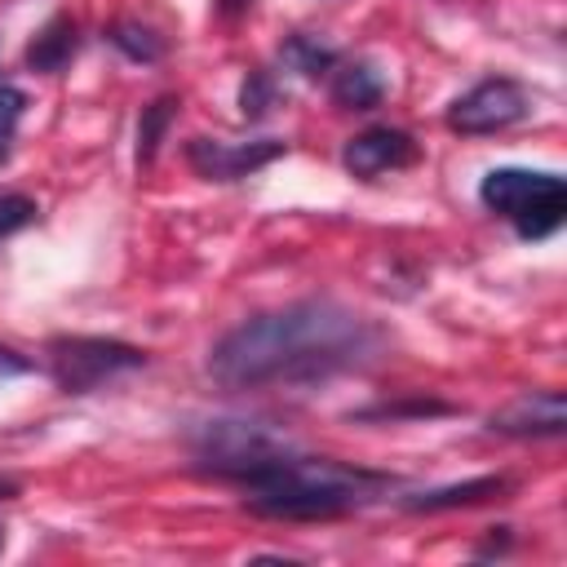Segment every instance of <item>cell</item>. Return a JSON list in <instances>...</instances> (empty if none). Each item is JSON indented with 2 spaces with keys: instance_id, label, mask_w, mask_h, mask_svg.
<instances>
[{
  "instance_id": "1",
  "label": "cell",
  "mask_w": 567,
  "mask_h": 567,
  "mask_svg": "<svg viewBox=\"0 0 567 567\" xmlns=\"http://www.w3.org/2000/svg\"><path fill=\"white\" fill-rule=\"evenodd\" d=\"M385 350V328L368 315L310 297L284 310L252 315L235 323L208 350V377L221 390H270V385H315L341 372L377 363Z\"/></svg>"
},
{
  "instance_id": "2",
  "label": "cell",
  "mask_w": 567,
  "mask_h": 567,
  "mask_svg": "<svg viewBox=\"0 0 567 567\" xmlns=\"http://www.w3.org/2000/svg\"><path fill=\"white\" fill-rule=\"evenodd\" d=\"M235 483L244 487V505L261 518H337L394 487V478L381 470L301 456L297 447L252 465Z\"/></svg>"
},
{
  "instance_id": "3",
  "label": "cell",
  "mask_w": 567,
  "mask_h": 567,
  "mask_svg": "<svg viewBox=\"0 0 567 567\" xmlns=\"http://www.w3.org/2000/svg\"><path fill=\"white\" fill-rule=\"evenodd\" d=\"M478 199L505 217L518 239H549L567 217V182L540 168H492L478 186Z\"/></svg>"
},
{
  "instance_id": "4",
  "label": "cell",
  "mask_w": 567,
  "mask_h": 567,
  "mask_svg": "<svg viewBox=\"0 0 567 567\" xmlns=\"http://www.w3.org/2000/svg\"><path fill=\"white\" fill-rule=\"evenodd\" d=\"M49 377L62 394H89L124 372H137L146 363V350L115 341V337H53L44 346Z\"/></svg>"
},
{
  "instance_id": "5",
  "label": "cell",
  "mask_w": 567,
  "mask_h": 567,
  "mask_svg": "<svg viewBox=\"0 0 567 567\" xmlns=\"http://www.w3.org/2000/svg\"><path fill=\"white\" fill-rule=\"evenodd\" d=\"M190 452L204 470H213L217 478H239L252 465L292 452V439L270 430L266 421H239V416H221V421H204L190 434Z\"/></svg>"
},
{
  "instance_id": "6",
  "label": "cell",
  "mask_w": 567,
  "mask_h": 567,
  "mask_svg": "<svg viewBox=\"0 0 567 567\" xmlns=\"http://www.w3.org/2000/svg\"><path fill=\"white\" fill-rule=\"evenodd\" d=\"M527 111H532L527 89L509 75H492V80H478L474 89H465L447 106V128L461 137H483V133H501V128L527 120Z\"/></svg>"
},
{
  "instance_id": "7",
  "label": "cell",
  "mask_w": 567,
  "mask_h": 567,
  "mask_svg": "<svg viewBox=\"0 0 567 567\" xmlns=\"http://www.w3.org/2000/svg\"><path fill=\"white\" fill-rule=\"evenodd\" d=\"M288 151L279 137H257V142H217V137H190L186 142V164L204 182H239L266 164H275Z\"/></svg>"
},
{
  "instance_id": "8",
  "label": "cell",
  "mask_w": 567,
  "mask_h": 567,
  "mask_svg": "<svg viewBox=\"0 0 567 567\" xmlns=\"http://www.w3.org/2000/svg\"><path fill=\"white\" fill-rule=\"evenodd\" d=\"M416 159H421L416 137L403 133V128H390V124L363 128V133H354V137L341 146V164H346L354 177H363V182H372V177H381V173L412 168Z\"/></svg>"
},
{
  "instance_id": "9",
  "label": "cell",
  "mask_w": 567,
  "mask_h": 567,
  "mask_svg": "<svg viewBox=\"0 0 567 567\" xmlns=\"http://www.w3.org/2000/svg\"><path fill=\"white\" fill-rule=\"evenodd\" d=\"M487 430L505 439H558L567 430V399L563 390H527L496 408L487 416Z\"/></svg>"
},
{
  "instance_id": "10",
  "label": "cell",
  "mask_w": 567,
  "mask_h": 567,
  "mask_svg": "<svg viewBox=\"0 0 567 567\" xmlns=\"http://www.w3.org/2000/svg\"><path fill=\"white\" fill-rule=\"evenodd\" d=\"M514 487V478L505 474H483V478H465V483H447V487H430L416 496H403V509L412 514H439V509H470L483 501H501Z\"/></svg>"
},
{
  "instance_id": "11",
  "label": "cell",
  "mask_w": 567,
  "mask_h": 567,
  "mask_svg": "<svg viewBox=\"0 0 567 567\" xmlns=\"http://www.w3.org/2000/svg\"><path fill=\"white\" fill-rule=\"evenodd\" d=\"M80 49V22L71 13H53L31 40H27V71L35 75H58Z\"/></svg>"
},
{
  "instance_id": "12",
  "label": "cell",
  "mask_w": 567,
  "mask_h": 567,
  "mask_svg": "<svg viewBox=\"0 0 567 567\" xmlns=\"http://www.w3.org/2000/svg\"><path fill=\"white\" fill-rule=\"evenodd\" d=\"M385 97V80L368 62H346L332 66V102L341 111H372Z\"/></svg>"
},
{
  "instance_id": "13",
  "label": "cell",
  "mask_w": 567,
  "mask_h": 567,
  "mask_svg": "<svg viewBox=\"0 0 567 567\" xmlns=\"http://www.w3.org/2000/svg\"><path fill=\"white\" fill-rule=\"evenodd\" d=\"M279 62H284L288 71L306 75V80H319V75H328V71L337 66V49H332V44H319L315 35H288V40L279 44Z\"/></svg>"
},
{
  "instance_id": "14",
  "label": "cell",
  "mask_w": 567,
  "mask_h": 567,
  "mask_svg": "<svg viewBox=\"0 0 567 567\" xmlns=\"http://www.w3.org/2000/svg\"><path fill=\"white\" fill-rule=\"evenodd\" d=\"M106 40L128 58V62H159L164 58V35L155 31V27H146V22H115L111 31H106Z\"/></svg>"
},
{
  "instance_id": "15",
  "label": "cell",
  "mask_w": 567,
  "mask_h": 567,
  "mask_svg": "<svg viewBox=\"0 0 567 567\" xmlns=\"http://www.w3.org/2000/svg\"><path fill=\"white\" fill-rule=\"evenodd\" d=\"M177 115V97H155L151 106H142V120H137V164H151L168 124Z\"/></svg>"
},
{
  "instance_id": "16",
  "label": "cell",
  "mask_w": 567,
  "mask_h": 567,
  "mask_svg": "<svg viewBox=\"0 0 567 567\" xmlns=\"http://www.w3.org/2000/svg\"><path fill=\"white\" fill-rule=\"evenodd\" d=\"M275 97H279V89H275L270 71L257 66V71L244 75V84H239V111H244V120H261L275 106Z\"/></svg>"
},
{
  "instance_id": "17",
  "label": "cell",
  "mask_w": 567,
  "mask_h": 567,
  "mask_svg": "<svg viewBox=\"0 0 567 567\" xmlns=\"http://www.w3.org/2000/svg\"><path fill=\"white\" fill-rule=\"evenodd\" d=\"M35 213H40V208H35L31 195H18V190H13V195H0V239L13 235V230H22V226H31Z\"/></svg>"
},
{
  "instance_id": "18",
  "label": "cell",
  "mask_w": 567,
  "mask_h": 567,
  "mask_svg": "<svg viewBox=\"0 0 567 567\" xmlns=\"http://www.w3.org/2000/svg\"><path fill=\"white\" fill-rule=\"evenodd\" d=\"M22 111H27V93H22V89H13V84H0V142H9V137H13V128H18Z\"/></svg>"
},
{
  "instance_id": "19",
  "label": "cell",
  "mask_w": 567,
  "mask_h": 567,
  "mask_svg": "<svg viewBox=\"0 0 567 567\" xmlns=\"http://www.w3.org/2000/svg\"><path fill=\"white\" fill-rule=\"evenodd\" d=\"M447 403H434V399H416V403H381V408H368L359 416H443Z\"/></svg>"
},
{
  "instance_id": "20",
  "label": "cell",
  "mask_w": 567,
  "mask_h": 567,
  "mask_svg": "<svg viewBox=\"0 0 567 567\" xmlns=\"http://www.w3.org/2000/svg\"><path fill=\"white\" fill-rule=\"evenodd\" d=\"M22 372H31V359H22L18 350L0 346V377H22Z\"/></svg>"
},
{
  "instance_id": "21",
  "label": "cell",
  "mask_w": 567,
  "mask_h": 567,
  "mask_svg": "<svg viewBox=\"0 0 567 567\" xmlns=\"http://www.w3.org/2000/svg\"><path fill=\"white\" fill-rule=\"evenodd\" d=\"M13 492H18V487H13V483H0V501H9V496H13Z\"/></svg>"
},
{
  "instance_id": "22",
  "label": "cell",
  "mask_w": 567,
  "mask_h": 567,
  "mask_svg": "<svg viewBox=\"0 0 567 567\" xmlns=\"http://www.w3.org/2000/svg\"><path fill=\"white\" fill-rule=\"evenodd\" d=\"M4 155H9V142H0V159H4Z\"/></svg>"
},
{
  "instance_id": "23",
  "label": "cell",
  "mask_w": 567,
  "mask_h": 567,
  "mask_svg": "<svg viewBox=\"0 0 567 567\" xmlns=\"http://www.w3.org/2000/svg\"><path fill=\"white\" fill-rule=\"evenodd\" d=\"M0 545H4V536H0Z\"/></svg>"
}]
</instances>
